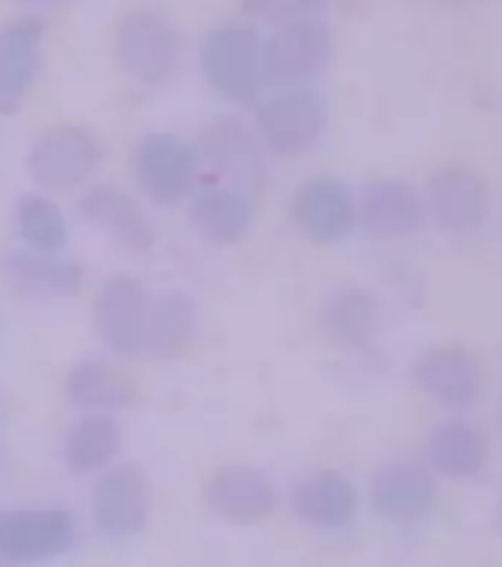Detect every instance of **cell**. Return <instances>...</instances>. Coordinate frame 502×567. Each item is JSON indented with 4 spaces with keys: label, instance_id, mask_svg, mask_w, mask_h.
Instances as JSON below:
<instances>
[{
    "label": "cell",
    "instance_id": "16",
    "mask_svg": "<svg viewBox=\"0 0 502 567\" xmlns=\"http://www.w3.org/2000/svg\"><path fill=\"white\" fill-rule=\"evenodd\" d=\"M423 193L402 177H372L358 198V225L376 239L414 237L426 225Z\"/></svg>",
    "mask_w": 502,
    "mask_h": 567
},
{
    "label": "cell",
    "instance_id": "33",
    "mask_svg": "<svg viewBox=\"0 0 502 567\" xmlns=\"http://www.w3.org/2000/svg\"><path fill=\"white\" fill-rule=\"evenodd\" d=\"M0 567H3V565H0Z\"/></svg>",
    "mask_w": 502,
    "mask_h": 567
},
{
    "label": "cell",
    "instance_id": "5",
    "mask_svg": "<svg viewBox=\"0 0 502 567\" xmlns=\"http://www.w3.org/2000/svg\"><path fill=\"white\" fill-rule=\"evenodd\" d=\"M423 204L426 219H432L434 228L452 237H468L485 228L494 198L482 172L464 163H450L426 181Z\"/></svg>",
    "mask_w": 502,
    "mask_h": 567
},
{
    "label": "cell",
    "instance_id": "30",
    "mask_svg": "<svg viewBox=\"0 0 502 567\" xmlns=\"http://www.w3.org/2000/svg\"><path fill=\"white\" fill-rule=\"evenodd\" d=\"M447 3H473V0H447Z\"/></svg>",
    "mask_w": 502,
    "mask_h": 567
},
{
    "label": "cell",
    "instance_id": "28",
    "mask_svg": "<svg viewBox=\"0 0 502 567\" xmlns=\"http://www.w3.org/2000/svg\"><path fill=\"white\" fill-rule=\"evenodd\" d=\"M248 18L266 24H296V21H319L328 12V0H239Z\"/></svg>",
    "mask_w": 502,
    "mask_h": 567
},
{
    "label": "cell",
    "instance_id": "21",
    "mask_svg": "<svg viewBox=\"0 0 502 567\" xmlns=\"http://www.w3.org/2000/svg\"><path fill=\"white\" fill-rule=\"evenodd\" d=\"M319 328L340 349L367 352L381 328L379 299L355 284L337 287L335 292H328L319 308Z\"/></svg>",
    "mask_w": 502,
    "mask_h": 567
},
{
    "label": "cell",
    "instance_id": "22",
    "mask_svg": "<svg viewBox=\"0 0 502 567\" xmlns=\"http://www.w3.org/2000/svg\"><path fill=\"white\" fill-rule=\"evenodd\" d=\"M65 396L71 405L86 408L89 414H110L119 408H131L140 399V384L122 363L83 358L65 375Z\"/></svg>",
    "mask_w": 502,
    "mask_h": 567
},
{
    "label": "cell",
    "instance_id": "6",
    "mask_svg": "<svg viewBox=\"0 0 502 567\" xmlns=\"http://www.w3.org/2000/svg\"><path fill=\"white\" fill-rule=\"evenodd\" d=\"M193 145L204 166L228 177L230 189H239L252 202L264 193L266 151L257 140L255 127H248L234 115H219L211 124H204Z\"/></svg>",
    "mask_w": 502,
    "mask_h": 567
},
{
    "label": "cell",
    "instance_id": "11",
    "mask_svg": "<svg viewBox=\"0 0 502 567\" xmlns=\"http://www.w3.org/2000/svg\"><path fill=\"white\" fill-rule=\"evenodd\" d=\"M414 388L434 405L464 411L482 399L485 363L473 349L461 343H443L426 349L411 370Z\"/></svg>",
    "mask_w": 502,
    "mask_h": 567
},
{
    "label": "cell",
    "instance_id": "8",
    "mask_svg": "<svg viewBox=\"0 0 502 567\" xmlns=\"http://www.w3.org/2000/svg\"><path fill=\"white\" fill-rule=\"evenodd\" d=\"M154 290L136 275H113L101 284L92 305V322L106 349L122 358H145V331Z\"/></svg>",
    "mask_w": 502,
    "mask_h": 567
},
{
    "label": "cell",
    "instance_id": "25",
    "mask_svg": "<svg viewBox=\"0 0 502 567\" xmlns=\"http://www.w3.org/2000/svg\"><path fill=\"white\" fill-rule=\"evenodd\" d=\"M122 450V425L113 414H86L71 423L62 441V458L71 473L89 476L101 473L115 461Z\"/></svg>",
    "mask_w": 502,
    "mask_h": 567
},
{
    "label": "cell",
    "instance_id": "17",
    "mask_svg": "<svg viewBox=\"0 0 502 567\" xmlns=\"http://www.w3.org/2000/svg\"><path fill=\"white\" fill-rule=\"evenodd\" d=\"M78 210L89 225L106 230L127 251H151L157 243L154 219L131 193H124L119 186H89L86 193L80 195Z\"/></svg>",
    "mask_w": 502,
    "mask_h": 567
},
{
    "label": "cell",
    "instance_id": "2",
    "mask_svg": "<svg viewBox=\"0 0 502 567\" xmlns=\"http://www.w3.org/2000/svg\"><path fill=\"white\" fill-rule=\"evenodd\" d=\"M328 127V101L314 89H281L255 104V133L266 154L290 159L308 154Z\"/></svg>",
    "mask_w": 502,
    "mask_h": 567
},
{
    "label": "cell",
    "instance_id": "31",
    "mask_svg": "<svg viewBox=\"0 0 502 567\" xmlns=\"http://www.w3.org/2000/svg\"><path fill=\"white\" fill-rule=\"evenodd\" d=\"M500 523H502V503H500Z\"/></svg>",
    "mask_w": 502,
    "mask_h": 567
},
{
    "label": "cell",
    "instance_id": "10",
    "mask_svg": "<svg viewBox=\"0 0 502 567\" xmlns=\"http://www.w3.org/2000/svg\"><path fill=\"white\" fill-rule=\"evenodd\" d=\"M78 535L74 514L62 505L0 512V558L9 565L51 561L71 549Z\"/></svg>",
    "mask_w": 502,
    "mask_h": 567
},
{
    "label": "cell",
    "instance_id": "19",
    "mask_svg": "<svg viewBox=\"0 0 502 567\" xmlns=\"http://www.w3.org/2000/svg\"><path fill=\"white\" fill-rule=\"evenodd\" d=\"M44 21L18 18L0 30V113H16L42 65Z\"/></svg>",
    "mask_w": 502,
    "mask_h": 567
},
{
    "label": "cell",
    "instance_id": "23",
    "mask_svg": "<svg viewBox=\"0 0 502 567\" xmlns=\"http://www.w3.org/2000/svg\"><path fill=\"white\" fill-rule=\"evenodd\" d=\"M189 221L207 243L237 246L252 230L255 202L239 189H230V186H204V189L193 193Z\"/></svg>",
    "mask_w": 502,
    "mask_h": 567
},
{
    "label": "cell",
    "instance_id": "13",
    "mask_svg": "<svg viewBox=\"0 0 502 567\" xmlns=\"http://www.w3.org/2000/svg\"><path fill=\"white\" fill-rule=\"evenodd\" d=\"M370 503L376 514L388 523L414 526V523L432 517L441 503V491H438V478L426 464L397 458L381 464L372 473Z\"/></svg>",
    "mask_w": 502,
    "mask_h": 567
},
{
    "label": "cell",
    "instance_id": "24",
    "mask_svg": "<svg viewBox=\"0 0 502 567\" xmlns=\"http://www.w3.org/2000/svg\"><path fill=\"white\" fill-rule=\"evenodd\" d=\"M195 340V301L181 290L154 292L145 331V358H181Z\"/></svg>",
    "mask_w": 502,
    "mask_h": 567
},
{
    "label": "cell",
    "instance_id": "27",
    "mask_svg": "<svg viewBox=\"0 0 502 567\" xmlns=\"http://www.w3.org/2000/svg\"><path fill=\"white\" fill-rule=\"evenodd\" d=\"M16 230L35 255H60L69 246V221L42 193H24L16 204Z\"/></svg>",
    "mask_w": 502,
    "mask_h": 567
},
{
    "label": "cell",
    "instance_id": "14",
    "mask_svg": "<svg viewBox=\"0 0 502 567\" xmlns=\"http://www.w3.org/2000/svg\"><path fill=\"white\" fill-rule=\"evenodd\" d=\"M151 517L145 470L133 461L106 467L92 487V520L110 538H136Z\"/></svg>",
    "mask_w": 502,
    "mask_h": 567
},
{
    "label": "cell",
    "instance_id": "9",
    "mask_svg": "<svg viewBox=\"0 0 502 567\" xmlns=\"http://www.w3.org/2000/svg\"><path fill=\"white\" fill-rule=\"evenodd\" d=\"M331 51L335 39L322 18L275 27L264 39V83L278 89H301L322 74Z\"/></svg>",
    "mask_w": 502,
    "mask_h": 567
},
{
    "label": "cell",
    "instance_id": "26",
    "mask_svg": "<svg viewBox=\"0 0 502 567\" xmlns=\"http://www.w3.org/2000/svg\"><path fill=\"white\" fill-rule=\"evenodd\" d=\"M9 275L30 296L62 299V296H78L83 287V269L60 255H35V251L12 255Z\"/></svg>",
    "mask_w": 502,
    "mask_h": 567
},
{
    "label": "cell",
    "instance_id": "20",
    "mask_svg": "<svg viewBox=\"0 0 502 567\" xmlns=\"http://www.w3.org/2000/svg\"><path fill=\"white\" fill-rule=\"evenodd\" d=\"M491 461V441L477 423L447 420L438 423L426 437V467L434 476L468 482L485 473Z\"/></svg>",
    "mask_w": 502,
    "mask_h": 567
},
{
    "label": "cell",
    "instance_id": "7",
    "mask_svg": "<svg viewBox=\"0 0 502 567\" xmlns=\"http://www.w3.org/2000/svg\"><path fill=\"white\" fill-rule=\"evenodd\" d=\"M202 159L193 142L181 140L177 133H145L133 148V177L154 204H181L195 193Z\"/></svg>",
    "mask_w": 502,
    "mask_h": 567
},
{
    "label": "cell",
    "instance_id": "15",
    "mask_svg": "<svg viewBox=\"0 0 502 567\" xmlns=\"http://www.w3.org/2000/svg\"><path fill=\"white\" fill-rule=\"evenodd\" d=\"M204 503L222 520L255 526L278 512L281 494L264 470L248 467V464H228L207 478Z\"/></svg>",
    "mask_w": 502,
    "mask_h": 567
},
{
    "label": "cell",
    "instance_id": "18",
    "mask_svg": "<svg viewBox=\"0 0 502 567\" xmlns=\"http://www.w3.org/2000/svg\"><path fill=\"white\" fill-rule=\"evenodd\" d=\"M290 505L305 526L335 532L355 520L361 496L352 478L340 470H314L293 485Z\"/></svg>",
    "mask_w": 502,
    "mask_h": 567
},
{
    "label": "cell",
    "instance_id": "32",
    "mask_svg": "<svg viewBox=\"0 0 502 567\" xmlns=\"http://www.w3.org/2000/svg\"><path fill=\"white\" fill-rule=\"evenodd\" d=\"M500 416H502V408H500Z\"/></svg>",
    "mask_w": 502,
    "mask_h": 567
},
{
    "label": "cell",
    "instance_id": "3",
    "mask_svg": "<svg viewBox=\"0 0 502 567\" xmlns=\"http://www.w3.org/2000/svg\"><path fill=\"white\" fill-rule=\"evenodd\" d=\"M101 163V140L86 124H57L27 151V175L48 193H71L92 181Z\"/></svg>",
    "mask_w": 502,
    "mask_h": 567
},
{
    "label": "cell",
    "instance_id": "1",
    "mask_svg": "<svg viewBox=\"0 0 502 567\" xmlns=\"http://www.w3.org/2000/svg\"><path fill=\"white\" fill-rule=\"evenodd\" d=\"M202 74L219 97L255 106L264 92V39L252 24L225 21L202 44Z\"/></svg>",
    "mask_w": 502,
    "mask_h": 567
},
{
    "label": "cell",
    "instance_id": "4",
    "mask_svg": "<svg viewBox=\"0 0 502 567\" xmlns=\"http://www.w3.org/2000/svg\"><path fill=\"white\" fill-rule=\"evenodd\" d=\"M115 56L133 80L160 86L177 71L181 35L160 9H131L115 24Z\"/></svg>",
    "mask_w": 502,
    "mask_h": 567
},
{
    "label": "cell",
    "instance_id": "29",
    "mask_svg": "<svg viewBox=\"0 0 502 567\" xmlns=\"http://www.w3.org/2000/svg\"><path fill=\"white\" fill-rule=\"evenodd\" d=\"M33 3H65V0H33Z\"/></svg>",
    "mask_w": 502,
    "mask_h": 567
},
{
    "label": "cell",
    "instance_id": "12",
    "mask_svg": "<svg viewBox=\"0 0 502 567\" xmlns=\"http://www.w3.org/2000/svg\"><path fill=\"white\" fill-rule=\"evenodd\" d=\"M290 219L301 237L319 246L340 243L358 228V198L331 175H314L296 186L290 198Z\"/></svg>",
    "mask_w": 502,
    "mask_h": 567
}]
</instances>
